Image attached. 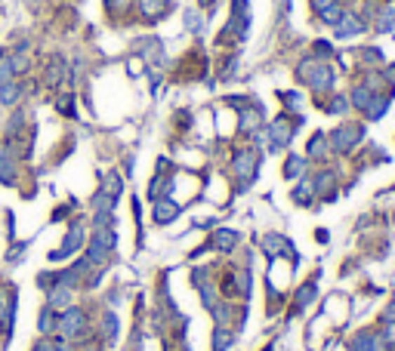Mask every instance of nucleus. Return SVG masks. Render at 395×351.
<instances>
[{
  "instance_id": "20",
  "label": "nucleus",
  "mask_w": 395,
  "mask_h": 351,
  "mask_svg": "<svg viewBox=\"0 0 395 351\" xmlns=\"http://www.w3.org/2000/svg\"><path fill=\"white\" fill-rule=\"evenodd\" d=\"M13 299H15V293H13ZM10 293H6V290H0V317H4L6 315V308H10Z\"/></svg>"
},
{
  "instance_id": "10",
  "label": "nucleus",
  "mask_w": 395,
  "mask_h": 351,
  "mask_svg": "<svg viewBox=\"0 0 395 351\" xmlns=\"http://www.w3.org/2000/svg\"><path fill=\"white\" fill-rule=\"evenodd\" d=\"M238 244V231H232V228H220L213 234V247L220 249V253H232Z\"/></svg>"
},
{
  "instance_id": "6",
  "label": "nucleus",
  "mask_w": 395,
  "mask_h": 351,
  "mask_svg": "<svg viewBox=\"0 0 395 351\" xmlns=\"http://www.w3.org/2000/svg\"><path fill=\"white\" fill-rule=\"evenodd\" d=\"M269 139H272V151H281V148L293 139V123L288 121V117H278V121L272 123V130H269Z\"/></svg>"
},
{
  "instance_id": "21",
  "label": "nucleus",
  "mask_w": 395,
  "mask_h": 351,
  "mask_svg": "<svg viewBox=\"0 0 395 351\" xmlns=\"http://www.w3.org/2000/svg\"><path fill=\"white\" fill-rule=\"evenodd\" d=\"M383 324H395V302H392V305L383 311Z\"/></svg>"
},
{
  "instance_id": "22",
  "label": "nucleus",
  "mask_w": 395,
  "mask_h": 351,
  "mask_svg": "<svg viewBox=\"0 0 395 351\" xmlns=\"http://www.w3.org/2000/svg\"><path fill=\"white\" fill-rule=\"evenodd\" d=\"M330 111L343 114V111H346V99H334V105H330Z\"/></svg>"
},
{
  "instance_id": "1",
  "label": "nucleus",
  "mask_w": 395,
  "mask_h": 351,
  "mask_svg": "<svg viewBox=\"0 0 395 351\" xmlns=\"http://www.w3.org/2000/svg\"><path fill=\"white\" fill-rule=\"evenodd\" d=\"M83 238H87V225H83V222H72V225H68V231H65V238H62V244L50 253V259H53V262L72 259L77 249L83 247Z\"/></svg>"
},
{
  "instance_id": "18",
  "label": "nucleus",
  "mask_w": 395,
  "mask_h": 351,
  "mask_svg": "<svg viewBox=\"0 0 395 351\" xmlns=\"http://www.w3.org/2000/svg\"><path fill=\"white\" fill-rule=\"evenodd\" d=\"M395 25V10H386L383 15H380V31H389Z\"/></svg>"
},
{
  "instance_id": "9",
  "label": "nucleus",
  "mask_w": 395,
  "mask_h": 351,
  "mask_svg": "<svg viewBox=\"0 0 395 351\" xmlns=\"http://www.w3.org/2000/svg\"><path fill=\"white\" fill-rule=\"evenodd\" d=\"M352 351H383V339L377 336V333H359V336L352 339Z\"/></svg>"
},
{
  "instance_id": "13",
  "label": "nucleus",
  "mask_w": 395,
  "mask_h": 351,
  "mask_svg": "<svg viewBox=\"0 0 395 351\" xmlns=\"http://www.w3.org/2000/svg\"><path fill=\"white\" fill-rule=\"evenodd\" d=\"M306 154H309V158H315V160H324V158H328V139H324L321 132H319V136H312V142L306 145Z\"/></svg>"
},
{
  "instance_id": "19",
  "label": "nucleus",
  "mask_w": 395,
  "mask_h": 351,
  "mask_svg": "<svg viewBox=\"0 0 395 351\" xmlns=\"http://www.w3.org/2000/svg\"><path fill=\"white\" fill-rule=\"evenodd\" d=\"M312 6H315V10H319V15H324V13H328V10H334V0H312Z\"/></svg>"
},
{
  "instance_id": "16",
  "label": "nucleus",
  "mask_w": 395,
  "mask_h": 351,
  "mask_svg": "<svg viewBox=\"0 0 395 351\" xmlns=\"http://www.w3.org/2000/svg\"><path fill=\"white\" fill-rule=\"evenodd\" d=\"M15 99H19V83L6 81L4 87H0V102H4V105H13Z\"/></svg>"
},
{
  "instance_id": "3",
  "label": "nucleus",
  "mask_w": 395,
  "mask_h": 351,
  "mask_svg": "<svg viewBox=\"0 0 395 351\" xmlns=\"http://www.w3.org/2000/svg\"><path fill=\"white\" fill-rule=\"evenodd\" d=\"M232 170H235V176L241 179V185H250L253 176H257V170H260V154H253V151H238L235 160H232Z\"/></svg>"
},
{
  "instance_id": "11",
  "label": "nucleus",
  "mask_w": 395,
  "mask_h": 351,
  "mask_svg": "<svg viewBox=\"0 0 395 351\" xmlns=\"http://www.w3.org/2000/svg\"><path fill=\"white\" fill-rule=\"evenodd\" d=\"M167 10V0H139V13H142V19H158L161 13Z\"/></svg>"
},
{
  "instance_id": "17",
  "label": "nucleus",
  "mask_w": 395,
  "mask_h": 351,
  "mask_svg": "<svg viewBox=\"0 0 395 351\" xmlns=\"http://www.w3.org/2000/svg\"><path fill=\"white\" fill-rule=\"evenodd\" d=\"M53 321H56V315H53V305H46L43 315H41V330L50 333V330H53Z\"/></svg>"
},
{
  "instance_id": "12",
  "label": "nucleus",
  "mask_w": 395,
  "mask_h": 351,
  "mask_svg": "<svg viewBox=\"0 0 395 351\" xmlns=\"http://www.w3.org/2000/svg\"><path fill=\"white\" fill-rule=\"evenodd\" d=\"M361 31V22H355V15H340V22H337V37H349V34H359Z\"/></svg>"
},
{
  "instance_id": "5",
  "label": "nucleus",
  "mask_w": 395,
  "mask_h": 351,
  "mask_svg": "<svg viewBox=\"0 0 395 351\" xmlns=\"http://www.w3.org/2000/svg\"><path fill=\"white\" fill-rule=\"evenodd\" d=\"M83 326H87V311H81V308H68L65 315L59 317V330H62V336H68V339L81 336Z\"/></svg>"
},
{
  "instance_id": "15",
  "label": "nucleus",
  "mask_w": 395,
  "mask_h": 351,
  "mask_svg": "<svg viewBox=\"0 0 395 351\" xmlns=\"http://www.w3.org/2000/svg\"><path fill=\"white\" fill-rule=\"evenodd\" d=\"M315 194H319V191H315V185L306 179V182H300L297 188H293V200H300V204H303V200H312Z\"/></svg>"
},
{
  "instance_id": "7",
  "label": "nucleus",
  "mask_w": 395,
  "mask_h": 351,
  "mask_svg": "<svg viewBox=\"0 0 395 351\" xmlns=\"http://www.w3.org/2000/svg\"><path fill=\"white\" fill-rule=\"evenodd\" d=\"M180 216V204L176 200H170V198H164V200H154V209H152V219L158 222V225H170Z\"/></svg>"
},
{
  "instance_id": "2",
  "label": "nucleus",
  "mask_w": 395,
  "mask_h": 351,
  "mask_svg": "<svg viewBox=\"0 0 395 351\" xmlns=\"http://www.w3.org/2000/svg\"><path fill=\"white\" fill-rule=\"evenodd\" d=\"M300 77H303L312 90H330L334 87V68L321 65V62H303V65H300Z\"/></svg>"
},
{
  "instance_id": "23",
  "label": "nucleus",
  "mask_w": 395,
  "mask_h": 351,
  "mask_svg": "<svg viewBox=\"0 0 395 351\" xmlns=\"http://www.w3.org/2000/svg\"><path fill=\"white\" fill-rule=\"evenodd\" d=\"M123 4H127V0H108V6H114V10H121Z\"/></svg>"
},
{
  "instance_id": "8",
  "label": "nucleus",
  "mask_w": 395,
  "mask_h": 351,
  "mask_svg": "<svg viewBox=\"0 0 395 351\" xmlns=\"http://www.w3.org/2000/svg\"><path fill=\"white\" fill-rule=\"evenodd\" d=\"M13 154L15 151L10 145L0 142V182H4V185H13L15 176H19V173H15V158H13Z\"/></svg>"
},
{
  "instance_id": "4",
  "label": "nucleus",
  "mask_w": 395,
  "mask_h": 351,
  "mask_svg": "<svg viewBox=\"0 0 395 351\" xmlns=\"http://www.w3.org/2000/svg\"><path fill=\"white\" fill-rule=\"evenodd\" d=\"M361 139H365V127H340V130H334V136H330V148L346 154V151H352Z\"/></svg>"
},
{
  "instance_id": "14",
  "label": "nucleus",
  "mask_w": 395,
  "mask_h": 351,
  "mask_svg": "<svg viewBox=\"0 0 395 351\" xmlns=\"http://www.w3.org/2000/svg\"><path fill=\"white\" fill-rule=\"evenodd\" d=\"M306 170V158H300V154H290L288 163H284V179H300Z\"/></svg>"
}]
</instances>
